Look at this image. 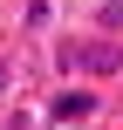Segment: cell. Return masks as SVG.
Segmentation results:
<instances>
[{
  "mask_svg": "<svg viewBox=\"0 0 123 130\" xmlns=\"http://www.w3.org/2000/svg\"><path fill=\"white\" fill-rule=\"evenodd\" d=\"M68 62H75V69H116L123 48H68V41H62V69H68Z\"/></svg>",
  "mask_w": 123,
  "mask_h": 130,
  "instance_id": "obj_2",
  "label": "cell"
},
{
  "mask_svg": "<svg viewBox=\"0 0 123 130\" xmlns=\"http://www.w3.org/2000/svg\"><path fill=\"white\" fill-rule=\"evenodd\" d=\"M89 110H96V96H89V89H62V96L48 103V117H55V123H82Z\"/></svg>",
  "mask_w": 123,
  "mask_h": 130,
  "instance_id": "obj_1",
  "label": "cell"
}]
</instances>
